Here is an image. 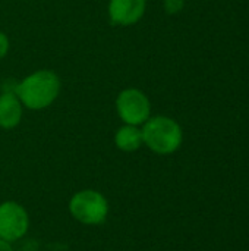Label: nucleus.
<instances>
[{"label": "nucleus", "instance_id": "nucleus-9", "mask_svg": "<svg viewBox=\"0 0 249 251\" xmlns=\"http://www.w3.org/2000/svg\"><path fill=\"white\" fill-rule=\"evenodd\" d=\"M163 7L167 15H178L185 7V0H163Z\"/></svg>", "mask_w": 249, "mask_h": 251}, {"label": "nucleus", "instance_id": "nucleus-10", "mask_svg": "<svg viewBox=\"0 0 249 251\" xmlns=\"http://www.w3.org/2000/svg\"><path fill=\"white\" fill-rule=\"evenodd\" d=\"M9 49H10V40L6 32L0 31V60L6 57V54L9 53Z\"/></svg>", "mask_w": 249, "mask_h": 251}, {"label": "nucleus", "instance_id": "nucleus-4", "mask_svg": "<svg viewBox=\"0 0 249 251\" xmlns=\"http://www.w3.org/2000/svg\"><path fill=\"white\" fill-rule=\"evenodd\" d=\"M116 113L126 125L142 126L151 116V101L148 96L139 88L122 90L114 101Z\"/></svg>", "mask_w": 249, "mask_h": 251}, {"label": "nucleus", "instance_id": "nucleus-5", "mask_svg": "<svg viewBox=\"0 0 249 251\" xmlns=\"http://www.w3.org/2000/svg\"><path fill=\"white\" fill-rule=\"evenodd\" d=\"M29 229V216L18 201L0 203V240L7 243L19 241Z\"/></svg>", "mask_w": 249, "mask_h": 251}, {"label": "nucleus", "instance_id": "nucleus-6", "mask_svg": "<svg viewBox=\"0 0 249 251\" xmlns=\"http://www.w3.org/2000/svg\"><path fill=\"white\" fill-rule=\"evenodd\" d=\"M147 9V0H109L107 15L113 25L131 26L138 24Z\"/></svg>", "mask_w": 249, "mask_h": 251}, {"label": "nucleus", "instance_id": "nucleus-2", "mask_svg": "<svg viewBox=\"0 0 249 251\" xmlns=\"http://www.w3.org/2000/svg\"><path fill=\"white\" fill-rule=\"evenodd\" d=\"M144 146L153 153L169 156L176 153L183 143L182 126L169 116L156 115L141 126Z\"/></svg>", "mask_w": 249, "mask_h": 251}, {"label": "nucleus", "instance_id": "nucleus-1", "mask_svg": "<svg viewBox=\"0 0 249 251\" xmlns=\"http://www.w3.org/2000/svg\"><path fill=\"white\" fill-rule=\"evenodd\" d=\"M62 90L60 76L50 69H38L22 78L13 88L23 109L44 110L59 97Z\"/></svg>", "mask_w": 249, "mask_h": 251}, {"label": "nucleus", "instance_id": "nucleus-8", "mask_svg": "<svg viewBox=\"0 0 249 251\" xmlns=\"http://www.w3.org/2000/svg\"><path fill=\"white\" fill-rule=\"evenodd\" d=\"M113 141H114L116 149L120 150V151L134 153V151L139 150V149L144 146L141 126L123 124V125L114 132Z\"/></svg>", "mask_w": 249, "mask_h": 251}, {"label": "nucleus", "instance_id": "nucleus-7", "mask_svg": "<svg viewBox=\"0 0 249 251\" xmlns=\"http://www.w3.org/2000/svg\"><path fill=\"white\" fill-rule=\"evenodd\" d=\"M23 116V106L13 90L3 91L0 94V128H16Z\"/></svg>", "mask_w": 249, "mask_h": 251}, {"label": "nucleus", "instance_id": "nucleus-11", "mask_svg": "<svg viewBox=\"0 0 249 251\" xmlns=\"http://www.w3.org/2000/svg\"><path fill=\"white\" fill-rule=\"evenodd\" d=\"M0 251H13L12 243H7L4 240H0Z\"/></svg>", "mask_w": 249, "mask_h": 251}, {"label": "nucleus", "instance_id": "nucleus-3", "mask_svg": "<svg viewBox=\"0 0 249 251\" xmlns=\"http://www.w3.org/2000/svg\"><path fill=\"white\" fill-rule=\"evenodd\" d=\"M70 216L87 226H97L107 221L109 201L97 190H81L76 191L68 204Z\"/></svg>", "mask_w": 249, "mask_h": 251}]
</instances>
